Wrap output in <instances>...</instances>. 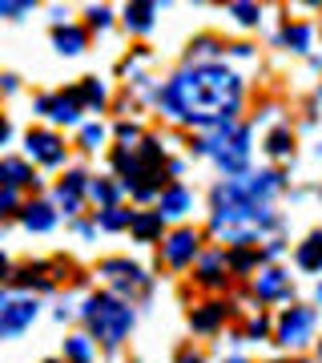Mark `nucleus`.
I'll return each instance as SVG.
<instances>
[{"instance_id":"a19ab883","label":"nucleus","mask_w":322,"mask_h":363,"mask_svg":"<svg viewBox=\"0 0 322 363\" xmlns=\"http://www.w3.org/2000/svg\"><path fill=\"white\" fill-rule=\"evenodd\" d=\"M314 298H318V303H322V283H318V291H314Z\"/></svg>"},{"instance_id":"2f4dec72","label":"nucleus","mask_w":322,"mask_h":363,"mask_svg":"<svg viewBox=\"0 0 322 363\" xmlns=\"http://www.w3.org/2000/svg\"><path fill=\"white\" fill-rule=\"evenodd\" d=\"M117 138H121V142H137L142 130H137V125H129V121H121V125H117Z\"/></svg>"},{"instance_id":"a211bd4d","label":"nucleus","mask_w":322,"mask_h":363,"mask_svg":"<svg viewBox=\"0 0 322 363\" xmlns=\"http://www.w3.org/2000/svg\"><path fill=\"white\" fill-rule=\"evenodd\" d=\"M21 218H25L28 230H52V222H57V214H52L45 202H33V206L21 210Z\"/></svg>"},{"instance_id":"cd10ccee","label":"nucleus","mask_w":322,"mask_h":363,"mask_svg":"<svg viewBox=\"0 0 322 363\" xmlns=\"http://www.w3.org/2000/svg\"><path fill=\"white\" fill-rule=\"evenodd\" d=\"M81 97H85L89 105H97V109H101V105H105V85H101L97 77H89V81H85V89H81Z\"/></svg>"},{"instance_id":"c756f323","label":"nucleus","mask_w":322,"mask_h":363,"mask_svg":"<svg viewBox=\"0 0 322 363\" xmlns=\"http://www.w3.org/2000/svg\"><path fill=\"white\" fill-rule=\"evenodd\" d=\"M258 259H262V255H250V250H234V255H230V267H234V271H250Z\"/></svg>"},{"instance_id":"ea45409f","label":"nucleus","mask_w":322,"mask_h":363,"mask_svg":"<svg viewBox=\"0 0 322 363\" xmlns=\"http://www.w3.org/2000/svg\"><path fill=\"white\" fill-rule=\"evenodd\" d=\"M4 311H8V303H4V298H0V319H4Z\"/></svg>"},{"instance_id":"c9c22d12","label":"nucleus","mask_w":322,"mask_h":363,"mask_svg":"<svg viewBox=\"0 0 322 363\" xmlns=\"http://www.w3.org/2000/svg\"><path fill=\"white\" fill-rule=\"evenodd\" d=\"M230 52H234V57H250L254 49H250V45H230Z\"/></svg>"},{"instance_id":"6e6552de","label":"nucleus","mask_w":322,"mask_h":363,"mask_svg":"<svg viewBox=\"0 0 322 363\" xmlns=\"http://www.w3.org/2000/svg\"><path fill=\"white\" fill-rule=\"evenodd\" d=\"M37 109L40 113H49L52 121H61V125H73V121H77V113H81V97L77 93H69V97H40L37 101Z\"/></svg>"},{"instance_id":"bb28decb","label":"nucleus","mask_w":322,"mask_h":363,"mask_svg":"<svg viewBox=\"0 0 322 363\" xmlns=\"http://www.w3.org/2000/svg\"><path fill=\"white\" fill-rule=\"evenodd\" d=\"M230 13L238 16V25H246V28H254L258 21H262V9H258V4H230Z\"/></svg>"},{"instance_id":"412c9836","label":"nucleus","mask_w":322,"mask_h":363,"mask_svg":"<svg viewBox=\"0 0 322 363\" xmlns=\"http://www.w3.org/2000/svg\"><path fill=\"white\" fill-rule=\"evenodd\" d=\"M222 52V45L214 37H202L197 45H190V61H197V65H218L214 57Z\"/></svg>"},{"instance_id":"7ed1b4c3","label":"nucleus","mask_w":322,"mask_h":363,"mask_svg":"<svg viewBox=\"0 0 322 363\" xmlns=\"http://www.w3.org/2000/svg\"><path fill=\"white\" fill-rule=\"evenodd\" d=\"M193 150H197V154H214V157H218V166L226 169L230 178H242L246 162H250V130L238 125L230 138H218V142H197Z\"/></svg>"},{"instance_id":"c03bdc74","label":"nucleus","mask_w":322,"mask_h":363,"mask_svg":"<svg viewBox=\"0 0 322 363\" xmlns=\"http://www.w3.org/2000/svg\"><path fill=\"white\" fill-rule=\"evenodd\" d=\"M318 355H322V347H318Z\"/></svg>"},{"instance_id":"aec40b11","label":"nucleus","mask_w":322,"mask_h":363,"mask_svg":"<svg viewBox=\"0 0 322 363\" xmlns=\"http://www.w3.org/2000/svg\"><path fill=\"white\" fill-rule=\"evenodd\" d=\"M133 234H137V242H154L157 234H161V214H133Z\"/></svg>"},{"instance_id":"20e7f679","label":"nucleus","mask_w":322,"mask_h":363,"mask_svg":"<svg viewBox=\"0 0 322 363\" xmlns=\"http://www.w3.org/2000/svg\"><path fill=\"white\" fill-rule=\"evenodd\" d=\"M274 339H278L282 347H290V351L306 347L310 339H314V311H310V307H286V311L278 315Z\"/></svg>"},{"instance_id":"72a5a7b5","label":"nucleus","mask_w":322,"mask_h":363,"mask_svg":"<svg viewBox=\"0 0 322 363\" xmlns=\"http://www.w3.org/2000/svg\"><path fill=\"white\" fill-rule=\"evenodd\" d=\"M13 206H16V194L13 190H0V214H8Z\"/></svg>"},{"instance_id":"473e14b6","label":"nucleus","mask_w":322,"mask_h":363,"mask_svg":"<svg viewBox=\"0 0 322 363\" xmlns=\"http://www.w3.org/2000/svg\"><path fill=\"white\" fill-rule=\"evenodd\" d=\"M89 25H93V28H105V25H109V9H93V13H89Z\"/></svg>"},{"instance_id":"393cba45","label":"nucleus","mask_w":322,"mask_h":363,"mask_svg":"<svg viewBox=\"0 0 322 363\" xmlns=\"http://www.w3.org/2000/svg\"><path fill=\"white\" fill-rule=\"evenodd\" d=\"M64 355H69L73 363H89V355H93V343H89L85 335H73L69 343H64Z\"/></svg>"},{"instance_id":"39448f33","label":"nucleus","mask_w":322,"mask_h":363,"mask_svg":"<svg viewBox=\"0 0 322 363\" xmlns=\"http://www.w3.org/2000/svg\"><path fill=\"white\" fill-rule=\"evenodd\" d=\"M161 255H166V262L173 267V271H185L193 259H197V234L193 230H173L161 242Z\"/></svg>"},{"instance_id":"4468645a","label":"nucleus","mask_w":322,"mask_h":363,"mask_svg":"<svg viewBox=\"0 0 322 363\" xmlns=\"http://www.w3.org/2000/svg\"><path fill=\"white\" fill-rule=\"evenodd\" d=\"M226 315H230V303H218V298H214V303H206V307H197V311L190 315V327L193 331H218Z\"/></svg>"},{"instance_id":"f3484780","label":"nucleus","mask_w":322,"mask_h":363,"mask_svg":"<svg viewBox=\"0 0 322 363\" xmlns=\"http://www.w3.org/2000/svg\"><path fill=\"white\" fill-rule=\"evenodd\" d=\"M294 259H298V267H302V271H322V230L310 234L306 242L298 247Z\"/></svg>"},{"instance_id":"9b49d317","label":"nucleus","mask_w":322,"mask_h":363,"mask_svg":"<svg viewBox=\"0 0 322 363\" xmlns=\"http://www.w3.org/2000/svg\"><path fill=\"white\" fill-rule=\"evenodd\" d=\"M101 274H109L113 283H121V286H129V291H145L149 286V279H145L133 262H125V259H109V262H101Z\"/></svg>"},{"instance_id":"6ab92c4d","label":"nucleus","mask_w":322,"mask_h":363,"mask_svg":"<svg viewBox=\"0 0 322 363\" xmlns=\"http://www.w3.org/2000/svg\"><path fill=\"white\" fill-rule=\"evenodd\" d=\"M154 13H157V4H129L125 25L133 28V33H149V28H154Z\"/></svg>"},{"instance_id":"dca6fc26","label":"nucleus","mask_w":322,"mask_h":363,"mask_svg":"<svg viewBox=\"0 0 322 363\" xmlns=\"http://www.w3.org/2000/svg\"><path fill=\"white\" fill-rule=\"evenodd\" d=\"M310 40H314V28H310L306 21H290V25L282 28V45H286V49L306 52V49H310Z\"/></svg>"},{"instance_id":"f704fd0d","label":"nucleus","mask_w":322,"mask_h":363,"mask_svg":"<svg viewBox=\"0 0 322 363\" xmlns=\"http://www.w3.org/2000/svg\"><path fill=\"white\" fill-rule=\"evenodd\" d=\"M13 13H28V4H0V16H13Z\"/></svg>"},{"instance_id":"1a4fd4ad","label":"nucleus","mask_w":322,"mask_h":363,"mask_svg":"<svg viewBox=\"0 0 322 363\" xmlns=\"http://www.w3.org/2000/svg\"><path fill=\"white\" fill-rule=\"evenodd\" d=\"M190 210H193V194L185 186H178V182L166 186L161 198H157V214H161V218H181V214H190Z\"/></svg>"},{"instance_id":"4c0bfd02","label":"nucleus","mask_w":322,"mask_h":363,"mask_svg":"<svg viewBox=\"0 0 322 363\" xmlns=\"http://www.w3.org/2000/svg\"><path fill=\"white\" fill-rule=\"evenodd\" d=\"M8 133H13V130H8V121H4V117H0V145L8 142Z\"/></svg>"},{"instance_id":"4be33fe9","label":"nucleus","mask_w":322,"mask_h":363,"mask_svg":"<svg viewBox=\"0 0 322 363\" xmlns=\"http://www.w3.org/2000/svg\"><path fill=\"white\" fill-rule=\"evenodd\" d=\"M57 49L61 52H69V57H77L81 49H85V33H81V28H57Z\"/></svg>"},{"instance_id":"0eeeda50","label":"nucleus","mask_w":322,"mask_h":363,"mask_svg":"<svg viewBox=\"0 0 322 363\" xmlns=\"http://www.w3.org/2000/svg\"><path fill=\"white\" fill-rule=\"evenodd\" d=\"M33 319H37V303H33V298H16V303H8V311H4V319H0V339L25 331Z\"/></svg>"},{"instance_id":"7c9ffc66","label":"nucleus","mask_w":322,"mask_h":363,"mask_svg":"<svg viewBox=\"0 0 322 363\" xmlns=\"http://www.w3.org/2000/svg\"><path fill=\"white\" fill-rule=\"evenodd\" d=\"M270 335V319H266V315H258L254 323H250V339H266Z\"/></svg>"},{"instance_id":"37998d69","label":"nucleus","mask_w":322,"mask_h":363,"mask_svg":"<svg viewBox=\"0 0 322 363\" xmlns=\"http://www.w3.org/2000/svg\"><path fill=\"white\" fill-rule=\"evenodd\" d=\"M274 363H290V359H274Z\"/></svg>"},{"instance_id":"5701e85b","label":"nucleus","mask_w":322,"mask_h":363,"mask_svg":"<svg viewBox=\"0 0 322 363\" xmlns=\"http://www.w3.org/2000/svg\"><path fill=\"white\" fill-rule=\"evenodd\" d=\"M290 145H294V133H290V130H274L270 138H266V154H270V157H286V154H290Z\"/></svg>"},{"instance_id":"9d476101","label":"nucleus","mask_w":322,"mask_h":363,"mask_svg":"<svg viewBox=\"0 0 322 363\" xmlns=\"http://www.w3.org/2000/svg\"><path fill=\"white\" fill-rule=\"evenodd\" d=\"M258 298L262 303H278V298H290V274L286 271H262L254 283Z\"/></svg>"},{"instance_id":"f257e3e1","label":"nucleus","mask_w":322,"mask_h":363,"mask_svg":"<svg viewBox=\"0 0 322 363\" xmlns=\"http://www.w3.org/2000/svg\"><path fill=\"white\" fill-rule=\"evenodd\" d=\"M161 109L185 125H230L242 109V77L226 65H193L161 89Z\"/></svg>"},{"instance_id":"c85d7f7f","label":"nucleus","mask_w":322,"mask_h":363,"mask_svg":"<svg viewBox=\"0 0 322 363\" xmlns=\"http://www.w3.org/2000/svg\"><path fill=\"white\" fill-rule=\"evenodd\" d=\"M101 142H105V130H101V125H85V130H81V145H85V150H97Z\"/></svg>"},{"instance_id":"423d86ee","label":"nucleus","mask_w":322,"mask_h":363,"mask_svg":"<svg viewBox=\"0 0 322 363\" xmlns=\"http://www.w3.org/2000/svg\"><path fill=\"white\" fill-rule=\"evenodd\" d=\"M25 150L37 157V162H45V166H61V162H64L61 138H57V133H49V130H33L25 138Z\"/></svg>"},{"instance_id":"58836bf2","label":"nucleus","mask_w":322,"mask_h":363,"mask_svg":"<svg viewBox=\"0 0 322 363\" xmlns=\"http://www.w3.org/2000/svg\"><path fill=\"white\" fill-rule=\"evenodd\" d=\"M0 274H8V259L4 255H0Z\"/></svg>"},{"instance_id":"f03ea898","label":"nucleus","mask_w":322,"mask_h":363,"mask_svg":"<svg viewBox=\"0 0 322 363\" xmlns=\"http://www.w3.org/2000/svg\"><path fill=\"white\" fill-rule=\"evenodd\" d=\"M81 315L89 319L93 335L101 339L105 347H117V343L129 335V327H133V311H129L121 298H113V295H93Z\"/></svg>"},{"instance_id":"a878e982","label":"nucleus","mask_w":322,"mask_h":363,"mask_svg":"<svg viewBox=\"0 0 322 363\" xmlns=\"http://www.w3.org/2000/svg\"><path fill=\"white\" fill-rule=\"evenodd\" d=\"M89 198L109 210V206H113V198H117V186H113V182H89Z\"/></svg>"},{"instance_id":"2eb2a0df","label":"nucleus","mask_w":322,"mask_h":363,"mask_svg":"<svg viewBox=\"0 0 322 363\" xmlns=\"http://www.w3.org/2000/svg\"><path fill=\"white\" fill-rule=\"evenodd\" d=\"M0 182H4V190H16V186H28L33 178V169L25 166V162H16V157H4L0 162Z\"/></svg>"},{"instance_id":"79ce46f5","label":"nucleus","mask_w":322,"mask_h":363,"mask_svg":"<svg viewBox=\"0 0 322 363\" xmlns=\"http://www.w3.org/2000/svg\"><path fill=\"white\" fill-rule=\"evenodd\" d=\"M226 363H246V359H226Z\"/></svg>"},{"instance_id":"ddd939ff","label":"nucleus","mask_w":322,"mask_h":363,"mask_svg":"<svg viewBox=\"0 0 322 363\" xmlns=\"http://www.w3.org/2000/svg\"><path fill=\"white\" fill-rule=\"evenodd\" d=\"M226 271H230V259L222 255V250H209L202 267H197V283L202 286H222L226 283Z\"/></svg>"},{"instance_id":"f8f14e48","label":"nucleus","mask_w":322,"mask_h":363,"mask_svg":"<svg viewBox=\"0 0 322 363\" xmlns=\"http://www.w3.org/2000/svg\"><path fill=\"white\" fill-rule=\"evenodd\" d=\"M89 190V182H85V174H69V178L57 186V202L64 206V214H77V206H81V194Z\"/></svg>"},{"instance_id":"e433bc0d","label":"nucleus","mask_w":322,"mask_h":363,"mask_svg":"<svg viewBox=\"0 0 322 363\" xmlns=\"http://www.w3.org/2000/svg\"><path fill=\"white\" fill-rule=\"evenodd\" d=\"M178 363H202V355H193V351H181Z\"/></svg>"},{"instance_id":"b1692460","label":"nucleus","mask_w":322,"mask_h":363,"mask_svg":"<svg viewBox=\"0 0 322 363\" xmlns=\"http://www.w3.org/2000/svg\"><path fill=\"white\" fill-rule=\"evenodd\" d=\"M97 222H101L105 230H121V226H133V214H129V210L109 206V210H101V214H97Z\"/></svg>"}]
</instances>
